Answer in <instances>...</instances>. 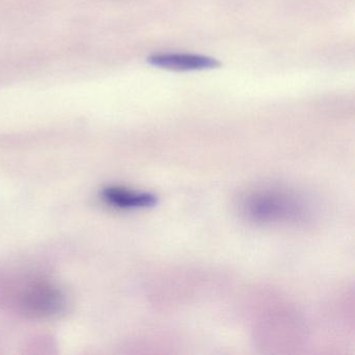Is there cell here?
<instances>
[{"label":"cell","mask_w":355,"mask_h":355,"mask_svg":"<svg viewBox=\"0 0 355 355\" xmlns=\"http://www.w3.org/2000/svg\"><path fill=\"white\" fill-rule=\"evenodd\" d=\"M244 213L259 223H279L298 221L303 207L295 197L278 191H261L247 197L243 205Z\"/></svg>","instance_id":"6da1fadb"},{"label":"cell","mask_w":355,"mask_h":355,"mask_svg":"<svg viewBox=\"0 0 355 355\" xmlns=\"http://www.w3.org/2000/svg\"><path fill=\"white\" fill-rule=\"evenodd\" d=\"M148 63L161 69L172 71H200L220 67L219 61L213 58L190 53H159L148 58Z\"/></svg>","instance_id":"7a4b0ae2"},{"label":"cell","mask_w":355,"mask_h":355,"mask_svg":"<svg viewBox=\"0 0 355 355\" xmlns=\"http://www.w3.org/2000/svg\"><path fill=\"white\" fill-rule=\"evenodd\" d=\"M105 202L122 209H146L157 205V198L150 193L136 192L120 187H107L101 192Z\"/></svg>","instance_id":"3957f363"}]
</instances>
